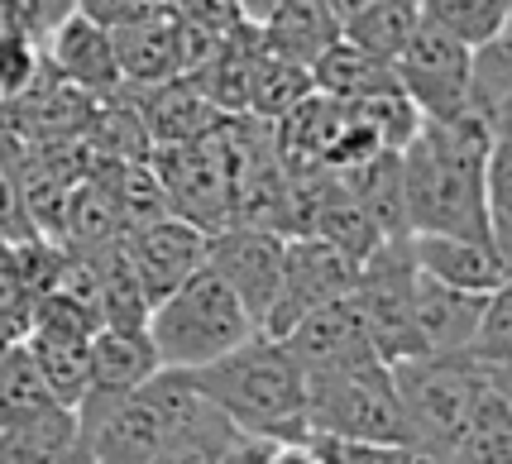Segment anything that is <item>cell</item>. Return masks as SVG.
I'll use <instances>...</instances> for the list:
<instances>
[{"label":"cell","mask_w":512,"mask_h":464,"mask_svg":"<svg viewBox=\"0 0 512 464\" xmlns=\"http://www.w3.org/2000/svg\"><path fill=\"white\" fill-rule=\"evenodd\" d=\"M498 139L508 134H493L469 111L417 125V134L398 149L402 206H407L412 235H469V240L498 244L489 201H484V163Z\"/></svg>","instance_id":"cell-1"},{"label":"cell","mask_w":512,"mask_h":464,"mask_svg":"<svg viewBox=\"0 0 512 464\" xmlns=\"http://www.w3.org/2000/svg\"><path fill=\"white\" fill-rule=\"evenodd\" d=\"M206 398L225 412V421L245 436L268 441H302L312 436L307 426V369L278 335L254 331L221 359L182 369Z\"/></svg>","instance_id":"cell-2"},{"label":"cell","mask_w":512,"mask_h":464,"mask_svg":"<svg viewBox=\"0 0 512 464\" xmlns=\"http://www.w3.org/2000/svg\"><path fill=\"white\" fill-rule=\"evenodd\" d=\"M388 369H393L412 455H450L455 441L465 436L474 402L484 398V388L493 378L512 374L498 364H479L469 354H412V359H398Z\"/></svg>","instance_id":"cell-3"},{"label":"cell","mask_w":512,"mask_h":464,"mask_svg":"<svg viewBox=\"0 0 512 464\" xmlns=\"http://www.w3.org/2000/svg\"><path fill=\"white\" fill-rule=\"evenodd\" d=\"M144 331L154 340L158 369H201L225 350H235L245 335H254V321L240 307V297L201 264L187 283H178L149 307Z\"/></svg>","instance_id":"cell-4"},{"label":"cell","mask_w":512,"mask_h":464,"mask_svg":"<svg viewBox=\"0 0 512 464\" xmlns=\"http://www.w3.org/2000/svg\"><path fill=\"white\" fill-rule=\"evenodd\" d=\"M307 426L321 436H345V441L407 445L393 369L383 359H359L345 369L307 374Z\"/></svg>","instance_id":"cell-5"},{"label":"cell","mask_w":512,"mask_h":464,"mask_svg":"<svg viewBox=\"0 0 512 464\" xmlns=\"http://www.w3.org/2000/svg\"><path fill=\"white\" fill-rule=\"evenodd\" d=\"M412 254H407V240H383L364 264H359V278L350 288V302H355L359 321H364V335L379 354L383 364H398V359H412L422 350V335H417V316H412Z\"/></svg>","instance_id":"cell-6"},{"label":"cell","mask_w":512,"mask_h":464,"mask_svg":"<svg viewBox=\"0 0 512 464\" xmlns=\"http://www.w3.org/2000/svg\"><path fill=\"white\" fill-rule=\"evenodd\" d=\"M149 168L168 192V211L178 221L216 235L230 225V163L216 139V125L192 144H154Z\"/></svg>","instance_id":"cell-7"},{"label":"cell","mask_w":512,"mask_h":464,"mask_svg":"<svg viewBox=\"0 0 512 464\" xmlns=\"http://www.w3.org/2000/svg\"><path fill=\"white\" fill-rule=\"evenodd\" d=\"M469 53H474L469 44H460L441 24H431L417 15V29H412L407 44L398 48L393 72H398L402 96L417 106L422 120H446V115L465 111Z\"/></svg>","instance_id":"cell-8"},{"label":"cell","mask_w":512,"mask_h":464,"mask_svg":"<svg viewBox=\"0 0 512 464\" xmlns=\"http://www.w3.org/2000/svg\"><path fill=\"white\" fill-rule=\"evenodd\" d=\"M355 278H359V259L335 249L331 240H321V235H283V283H278V297H273L259 331L283 340L297 316H307L312 307L331 302V297H345L355 288Z\"/></svg>","instance_id":"cell-9"},{"label":"cell","mask_w":512,"mask_h":464,"mask_svg":"<svg viewBox=\"0 0 512 464\" xmlns=\"http://www.w3.org/2000/svg\"><path fill=\"white\" fill-rule=\"evenodd\" d=\"M206 268L240 297V307L259 331L283 283V235L254 230V225H225L216 235H206Z\"/></svg>","instance_id":"cell-10"},{"label":"cell","mask_w":512,"mask_h":464,"mask_svg":"<svg viewBox=\"0 0 512 464\" xmlns=\"http://www.w3.org/2000/svg\"><path fill=\"white\" fill-rule=\"evenodd\" d=\"M125 249H130L134 273H139V288L154 307L158 297H168L178 283H187L206 264V230L178 221V216H163V221L144 225V230H130Z\"/></svg>","instance_id":"cell-11"},{"label":"cell","mask_w":512,"mask_h":464,"mask_svg":"<svg viewBox=\"0 0 512 464\" xmlns=\"http://www.w3.org/2000/svg\"><path fill=\"white\" fill-rule=\"evenodd\" d=\"M283 345L297 354V364H302L307 374L345 369V364H359V359H379L374 345H369V335H364V321H359L350 292L312 307L307 316H297L292 331L283 335Z\"/></svg>","instance_id":"cell-12"},{"label":"cell","mask_w":512,"mask_h":464,"mask_svg":"<svg viewBox=\"0 0 512 464\" xmlns=\"http://www.w3.org/2000/svg\"><path fill=\"white\" fill-rule=\"evenodd\" d=\"M407 254L426 278L465 292H493L508 283V249L469 235H407Z\"/></svg>","instance_id":"cell-13"},{"label":"cell","mask_w":512,"mask_h":464,"mask_svg":"<svg viewBox=\"0 0 512 464\" xmlns=\"http://www.w3.org/2000/svg\"><path fill=\"white\" fill-rule=\"evenodd\" d=\"M120 96L134 106L139 125L149 134V149L154 144H192L211 130L221 111L197 91V82L187 77H168V82H154V87H130L120 82Z\"/></svg>","instance_id":"cell-14"},{"label":"cell","mask_w":512,"mask_h":464,"mask_svg":"<svg viewBox=\"0 0 512 464\" xmlns=\"http://www.w3.org/2000/svg\"><path fill=\"white\" fill-rule=\"evenodd\" d=\"M111 48L120 77L130 87H154L178 77V15L158 0L149 10H134L120 24H111Z\"/></svg>","instance_id":"cell-15"},{"label":"cell","mask_w":512,"mask_h":464,"mask_svg":"<svg viewBox=\"0 0 512 464\" xmlns=\"http://www.w3.org/2000/svg\"><path fill=\"white\" fill-rule=\"evenodd\" d=\"M39 48H44V58L63 72L67 82H77L91 96H115L120 82H125L120 63H115V48H111V29L87 20L82 10H72L67 20L53 24Z\"/></svg>","instance_id":"cell-16"},{"label":"cell","mask_w":512,"mask_h":464,"mask_svg":"<svg viewBox=\"0 0 512 464\" xmlns=\"http://www.w3.org/2000/svg\"><path fill=\"white\" fill-rule=\"evenodd\" d=\"M417 268V264H412ZM489 292H465L426 278L422 268L412 273V316H417V335H422L426 354H465L469 335L484 316Z\"/></svg>","instance_id":"cell-17"},{"label":"cell","mask_w":512,"mask_h":464,"mask_svg":"<svg viewBox=\"0 0 512 464\" xmlns=\"http://www.w3.org/2000/svg\"><path fill=\"white\" fill-rule=\"evenodd\" d=\"M259 39L273 53L312 67L316 53L340 39V20L331 15L326 0H273V10L259 20Z\"/></svg>","instance_id":"cell-18"},{"label":"cell","mask_w":512,"mask_h":464,"mask_svg":"<svg viewBox=\"0 0 512 464\" xmlns=\"http://www.w3.org/2000/svg\"><path fill=\"white\" fill-rule=\"evenodd\" d=\"M91 388L101 393H130L149 374H158L154 340L144 326H96L87 340Z\"/></svg>","instance_id":"cell-19"},{"label":"cell","mask_w":512,"mask_h":464,"mask_svg":"<svg viewBox=\"0 0 512 464\" xmlns=\"http://www.w3.org/2000/svg\"><path fill=\"white\" fill-rule=\"evenodd\" d=\"M340 187L369 211V221L379 225L383 240H407L412 225H407V206H402V168H398V149H379L364 163L345 168Z\"/></svg>","instance_id":"cell-20"},{"label":"cell","mask_w":512,"mask_h":464,"mask_svg":"<svg viewBox=\"0 0 512 464\" xmlns=\"http://www.w3.org/2000/svg\"><path fill=\"white\" fill-rule=\"evenodd\" d=\"M312 87L335 96V101H359V96H379V91H402L393 63L355 48L350 39H335L331 48L316 53Z\"/></svg>","instance_id":"cell-21"},{"label":"cell","mask_w":512,"mask_h":464,"mask_svg":"<svg viewBox=\"0 0 512 464\" xmlns=\"http://www.w3.org/2000/svg\"><path fill=\"white\" fill-rule=\"evenodd\" d=\"M465 111L479 115L493 134H512V58H508V34H498L489 44L469 53V87H465Z\"/></svg>","instance_id":"cell-22"},{"label":"cell","mask_w":512,"mask_h":464,"mask_svg":"<svg viewBox=\"0 0 512 464\" xmlns=\"http://www.w3.org/2000/svg\"><path fill=\"white\" fill-rule=\"evenodd\" d=\"M460 464H512V388L508 378H493L484 398L474 402L465 436L450 450Z\"/></svg>","instance_id":"cell-23"},{"label":"cell","mask_w":512,"mask_h":464,"mask_svg":"<svg viewBox=\"0 0 512 464\" xmlns=\"http://www.w3.org/2000/svg\"><path fill=\"white\" fill-rule=\"evenodd\" d=\"M307 91H312V67H302V63H292V58H283V53H273V48H264V39H259V53H254V67H249L245 115L278 120V115H288Z\"/></svg>","instance_id":"cell-24"},{"label":"cell","mask_w":512,"mask_h":464,"mask_svg":"<svg viewBox=\"0 0 512 464\" xmlns=\"http://www.w3.org/2000/svg\"><path fill=\"white\" fill-rule=\"evenodd\" d=\"M24 345L34 354L39 374H44L48 393L58 407H77L82 393L91 388V359H87V340L82 335H44V331H29Z\"/></svg>","instance_id":"cell-25"},{"label":"cell","mask_w":512,"mask_h":464,"mask_svg":"<svg viewBox=\"0 0 512 464\" xmlns=\"http://www.w3.org/2000/svg\"><path fill=\"white\" fill-rule=\"evenodd\" d=\"M72 436H77L72 407H44L34 417L0 426V464H48Z\"/></svg>","instance_id":"cell-26"},{"label":"cell","mask_w":512,"mask_h":464,"mask_svg":"<svg viewBox=\"0 0 512 464\" xmlns=\"http://www.w3.org/2000/svg\"><path fill=\"white\" fill-rule=\"evenodd\" d=\"M412 29H417V0H374L369 10H359L355 20L340 24V39H350L355 48L393 63Z\"/></svg>","instance_id":"cell-27"},{"label":"cell","mask_w":512,"mask_h":464,"mask_svg":"<svg viewBox=\"0 0 512 464\" xmlns=\"http://www.w3.org/2000/svg\"><path fill=\"white\" fill-rule=\"evenodd\" d=\"M417 15L441 24L460 44L479 48L489 39H498V34H508L512 0H417Z\"/></svg>","instance_id":"cell-28"},{"label":"cell","mask_w":512,"mask_h":464,"mask_svg":"<svg viewBox=\"0 0 512 464\" xmlns=\"http://www.w3.org/2000/svg\"><path fill=\"white\" fill-rule=\"evenodd\" d=\"M44 407H58V402L48 393V383H44V374H39L29 345H24V340L0 345V426H10V421H20V417H34V412H44Z\"/></svg>","instance_id":"cell-29"},{"label":"cell","mask_w":512,"mask_h":464,"mask_svg":"<svg viewBox=\"0 0 512 464\" xmlns=\"http://www.w3.org/2000/svg\"><path fill=\"white\" fill-rule=\"evenodd\" d=\"M312 235L331 240L335 249H345V254H350V259H359V264H364V259H369V254L383 244L379 225L369 221V211H364V206H359V201L340 187V177H335L331 197L321 201V211H316Z\"/></svg>","instance_id":"cell-30"},{"label":"cell","mask_w":512,"mask_h":464,"mask_svg":"<svg viewBox=\"0 0 512 464\" xmlns=\"http://www.w3.org/2000/svg\"><path fill=\"white\" fill-rule=\"evenodd\" d=\"M111 187H115V206H120V230H144V225L173 216L168 211V192L158 173L149 168V158H134V163H111Z\"/></svg>","instance_id":"cell-31"},{"label":"cell","mask_w":512,"mask_h":464,"mask_svg":"<svg viewBox=\"0 0 512 464\" xmlns=\"http://www.w3.org/2000/svg\"><path fill=\"white\" fill-rule=\"evenodd\" d=\"M469 359H479V364H498V369H512V288L489 292V302H484V316H479V326L469 335Z\"/></svg>","instance_id":"cell-32"},{"label":"cell","mask_w":512,"mask_h":464,"mask_svg":"<svg viewBox=\"0 0 512 464\" xmlns=\"http://www.w3.org/2000/svg\"><path fill=\"white\" fill-rule=\"evenodd\" d=\"M350 111L369 125V130L379 134L383 149H402L412 134H417V125H422V115H417V106L402 96V91H379V96H359V101H350Z\"/></svg>","instance_id":"cell-33"},{"label":"cell","mask_w":512,"mask_h":464,"mask_svg":"<svg viewBox=\"0 0 512 464\" xmlns=\"http://www.w3.org/2000/svg\"><path fill=\"white\" fill-rule=\"evenodd\" d=\"M230 441H235V426L225 417H211V421H201V426H187L178 436H168L149 464H216Z\"/></svg>","instance_id":"cell-34"},{"label":"cell","mask_w":512,"mask_h":464,"mask_svg":"<svg viewBox=\"0 0 512 464\" xmlns=\"http://www.w3.org/2000/svg\"><path fill=\"white\" fill-rule=\"evenodd\" d=\"M39 235L24 211V187H20V144L0 130V240H29Z\"/></svg>","instance_id":"cell-35"},{"label":"cell","mask_w":512,"mask_h":464,"mask_svg":"<svg viewBox=\"0 0 512 464\" xmlns=\"http://www.w3.org/2000/svg\"><path fill=\"white\" fill-rule=\"evenodd\" d=\"M34 316V292L20 283V273L10 264V244L0 240V345H15L29 335Z\"/></svg>","instance_id":"cell-36"},{"label":"cell","mask_w":512,"mask_h":464,"mask_svg":"<svg viewBox=\"0 0 512 464\" xmlns=\"http://www.w3.org/2000/svg\"><path fill=\"white\" fill-rule=\"evenodd\" d=\"M312 445L321 464H417L407 445H379V441H345V436H321L312 431Z\"/></svg>","instance_id":"cell-37"},{"label":"cell","mask_w":512,"mask_h":464,"mask_svg":"<svg viewBox=\"0 0 512 464\" xmlns=\"http://www.w3.org/2000/svg\"><path fill=\"white\" fill-rule=\"evenodd\" d=\"M39 53L44 48L34 44L24 29H0V101H10V96H20L29 87V77L39 67Z\"/></svg>","instance_id":"cell-38"},{"label":"cell","mask_w":512,"mask_h":464,"mask_svg":"<svg viewBox=\"0 0 512 464\" xmlns=\"http://www.w3.org/2000/svg\"><path fill=\"white\" fill-rule=\"evenodd\" d=\"M163 5H168L178 20L206 24V29H216V34H235V29L254 24L240 0H163Z\"/></svg>","instance_id":"cell-39"},{"label":"cell","mask_w":512,"mask_h":464,"mask_svg":"<svg viewBox=\"0 0 512 464\" xmlns=\"http://www.w3.org/2000/svg\"><path fill=\"white\" fill-rule=\"evenodd\" d=\"M77 10V0H10V20H15V29H24L34 44H44L48 29L58 20H67Z\"/></svg>","instance_id":"cell-40"},{"label":"cell","mask_w":512,"mask_h":464,"mask_svg":"<svg viewBox=\"0 0 512 464\" xmlns=\"http://www.w3.org/2000/svg\"><path fill=\"white\" fill-rule=\"evenodd\" d=\"M149 5H158V0H77V10L87 15V20L96 24H120L125 15H134V10H149Z\"/></svg>","instance_id":"cell-41"},{"label":"cell","mask_w":512,"mask_h":464,"mask_svg":"<svg viewBox=\"0 0 512 464\" xmlns=\"http://www.w3.org/2000/svg\"><path fill=\"white\" fill-rule=\"evenodd\" d=\"M268 450H273L268 436H245V431H235V441L225 445L216 464H268Z\"/></svg>","instance_id":"cell-42"},{"label":"cell","mask_w":512,"mask_h":464,"mask_svg":"<svg viewBox=\"0 0 512 464\" xmlns=\"http://www.w3.org/2000/svg\"><path fill=\"white\" fill-rule=\"evenodd\" d=\"M268 464H321V455H316L312 436H302V441H273Z\"/></svg>","instance_id":"cell-43"},{"label":"cell","mask_w":512,"mask_h":464,"mask_svg":"<svg viewBox=\"0 0 512 464\" xmlns=\"http://www.w3.org/2000/svg\"><path fill=\"white\" fill-rule=\"evenodd\" d=\"M48 464H91V450H87V441H82V436H72V441L63 445V450H58V455H53V460Z\"/></svg>","instance_id":"cell-44"},{"label":"cell","mask_w":512,"mask_h":464,"mask_svg":"<svg viewBox=\"0 0 512 464\" xmlns=\"http://www.w3.org/2000/svg\"><path fill=\"white\" fill-rule=\"evenodd\" d=\"M326 5H331V15H335V20L345 24V20H355L359 10H369L374 0H326Z\"/></svg>","instance_id":"cell-45"},{"label":"cell","mask_w":512,"mask_h":464,"mask_svg":"<svg viewBox=\"0 0 512 464\" xmlns=\"http://www.w3.org/2000/svg\"><path fill=\"white\" fill-rule=\"evenodd\" d=\"M240 5H245V15H249V20H254V24L264 20L268 10H273V0H240Z\"/></svg>","instance_id":"cell-46"},{"label":"cell","mask_w":512,"mask_h":464,"mask_svg":"<svg viewBox=\"0 0 512 464\" xmlns=\"http://www.w3.org/2000/svg\"><path fill=\"white\" fill-rule=\"evenodd\" d=\"M417 464H460L455 455H417Z\"/></svg>","instance_id":"cell-47"}]
</instances>
